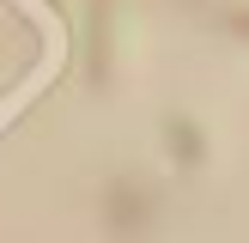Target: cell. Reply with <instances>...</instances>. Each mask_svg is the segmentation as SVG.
<instances>
[{"label":"cell","mask_w":249,"mask_h":243,"mask_svg":"<svg viewBox=\"0 0 249 243\" xmlns=\"http://www.w3.org/2000/svg\"><path fill=\"white\" fill-rule=\"evenodd\" d=\"M97 18H91V85H104V73H109V18H104V0H97Z\"/></svg>","instance_id":"obj_1"},{"label":"cell","mask_w":249,"mask_h":243,"mask_svg":"<svg viewBox=\"0 0 249 243\" xmlns=\"http://www.w3.org/2000/svg\"><path fill=\"white\" fill-rule=\"evenodd\" d=\"M43 6H55V12H61V0H43Z\"/></svg>","instance_id":"obj_2"}]
</instances>
